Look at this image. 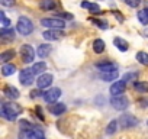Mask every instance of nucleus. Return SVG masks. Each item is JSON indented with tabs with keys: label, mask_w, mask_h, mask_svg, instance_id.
<instances>
[{
	"label": "nucleus",
	"mask_w": 148,
	"mask_h": 139,
	"mask_svg": "<svg viewBox=\"0 0 148 139\" xmlns=\"http://www.w3.org/2000/svg\"><path fill=\"white\" fill-rule=\"evenodd\" d=\"M82 7H84V9H89L92 15H100V13H103V12H102V9H100V6H99V5H96V3H90V2H82Z\"/></svg>",
	"instance_id": "nucleus-15"
},
{
	"label": "nucleus",
	"mask_w": 148,
	"mask_h": 139,
	"mask_svg": "<svg viewBox=\"0 0 148 139\" xmlns=\"http://www.w3.org/2000/svg\"><path fill=\"white\" fill-rule=\"evenodd\" d=\"M22 112V107L18 106L16 103H3L2 104V110H0V113H2L3 119L6 120H16V116Z\"/></svg>",
	"instance_id": "nucleus-1"
},
{
	"label": "nucleus",
	"mask_w": 148,
	"mask_h": 139,
	"mask_svg": "<svg viewBox=\"0 0 148 139\" xmlns=\"http://www.w3.org/2000/svg\"><path fill=\"white\" fill-rule=\"evenodd\" d=\"M105 48H106L105 41H102V39H95V41H93V51H95L96 54L105 52Z\"/></svg>",
	"instance_id": "nucleus-24"
},
{
	"label": "nucleus",
	"mask_w": 148,
	"mask_h": 139,
	"mask_svg": "<svg viewBox=\"0 0 148 139\" xmlns=\"http://www.w3.org/2000/svg\"><path fill=\"white\" fill-rule=\"evenodd\" d=\"M147 125H148V120H147Z\"/></svg>",
	"instance_id": "nucleus-38"
},
{
	"label": "nucleus",
	"mask_w": 148,
	"mask_h": 139,
	"mask_svg": "<svg viewBox=\"0 0 148 139\" xmlns=\"http://www.w3.org/2000/svg\"><path fill=\"white\" fill-rule=\"evenodd\" d=\"M96 67L100 73H110V71H116L118 70V67L113 62H108V61L106 62H97Z\"/></svg>",
	"instance_id": "nucleus-13"
},
{
	"label": "nucleus",
	"mask_w": 148,
	"mask_h": 139,
	"mask_svg": "<svg viewBox=\"0 0 148 139\" xmlns=\"http://www.w3.org/2000/svg\"><path fill=\"white\" fill-rule=\"evenodd\" d=\"M113 44H115V46H116L119 51H122V52H125V51L129 49V44H128L125 39H122V38H115V39H113Z\"/></svg>",
	"instance_id": "nucleus-19"
},
{
	"label": "nucleus",
	"mask_w": 148,
	"mask_h": 139,
	"mask_svg": "<svg viewBox=\"0 0 148 139\" xmlns=\"http://www.w3.org/2000/svg\"><path fill=\"white\" fill-rule=\"evenodd\" d=\"M60 96H61V90H60L58 87H54V89L47 90L42 97H44V100H45L47 103L52 104V103H57V100L60 99Z\"/></svg>",
	"instance_id": "nucleus-6"
},
{
	"label": "nucleus",
	"mask_w": 148,
	"mask_h": 139,
	"mask_svg": "<svg viewBox=\"0 0 148 139\" xmlns=\"http://www.w3.org/2000/svg\"><path fill=\"white\" fill-rule=\"evenodd\" d=\"M134 89L139 93H148V83L147 81H136V83H134Z\"/></svg>",
	"instance_id": "nucleus-26"
},
{
	"label": "nucleus",
	"mask_w": 148,
	"mask_h": 139,
	"mask_svg": "<svg viewBox=\"0 0 148 139\" xmlns=\"http://www.w3.org/2000/svg\"><path fill=\"white\" fill-rule=\"evenodd\" d=\"M119 125H121L123 129L134 127V126L138 125V119L134 117L132 114H123V116H121V119H119Z\"/></svg>",
	"instance_id": "nucleus-9"
},
{
	"label": "nucleus",
	"mask_w": 148,
	"mask_h": 139,
	"mask_svg": "<svg viewBox=\"0 0 148 139\" xmlns=\"http://www.w3.org/2000/svg\"><path fill=\"white\" fill-rule=\"evenodd\" d=\"M52 81H54L52 74L44 73L42 76L38 77V80H36V86H38V89H47V87H49V86L52 84Z\"/></svg>",
	"instance_id": "nucleus-10"
},
{
	"label": "nucleus",
	"mask_w": 148,
	"mask_h": 139,
	"mask_svg": "<svg viewBox=\"0 0 148 139\" xmlns=\"http://www.w3.org/2000/svg\"><path fill=\"white\" fill-rule=\"evenodd\" d=\"M16 31H18L21 35H23V36L31 35L32 31H34V23H32V20H31L29 18H26V16H21V18L18 19V23H16Z\"/></svg>",
	"instance_id": "nucleus-2"
},
{
	"label": "nucleus",
	"mask_w": 148,
	"mask_h": 139,
	"mask_svg": "<svg viewBox=\"0 0 148 139\" xmlns=\"http://www.w3.org/2000/svg\"><path fill=\"white\" fill-rule=\"evenodd\" d=\"M0 16H2V25H3V28H9V25H10V20L5 16V13L2 12L0 13Z\"/></svg>",
	"instance_id": "nucleus-34"
},
{
	"label": "nucleus",
	"mask_w": 148,
	"mask_h": 139,
	"mask_svg": "<svg viewBox=\"0 0 148 139\" xmlns=\"http://www.w3.org/2000/svg\"><path fill=\"white\" fill-rule=\"evenodd\" d=\"M110 104H112V107L116 109V110H125V109H128V106H129V100H128L125 96H112Z\"/></svg>",
	"instance_id": "nucleus-5"
},
{
	"label": "nucleus",
	"mask_w": 148,
	"mask_h": 139,
	"mask_svg": "<svg viewBox=\"0 0 148 139\" xmlns=\"http://www.w3.org/2000/svg\"><path fill=\"white\" fill-rule=\"evenodd\" d=\"M125 3L129 6V7H138L139 5H141V0H125Z\"/></svg>",
	"instance_id": "nucleus-33"
},
{
	"label": "nucleus",
	"mask_w": 148,
	"mask_h": 139,
	"mask_svg": "<svg viewBox=\"0 0 148 139\" xmlns=\"http://www.w3.org/2000/svg\"><path fill=\"white\" fill-rule=\"evenodd\" d=\"M51 49H52V48H51V45H49V44H42V45H39V46H38L36 54H38V57L45 58V57H48V55H49Z\"/></svg>",
	"instance_id": "nucleus-16"
},
{
	"label": "nucleus",
	"mask_w": 148,
	"mask_h": 139,
	"mask_svg": "<svg viewBox=\"0 0 148 139\" xmlns=\"http://www.w3.org/2000/svg\"><path fill=\"white\" fill-rule=\"evenodd\" d=\"M16 73V65H13V64H3V67H2V74L5 76V77H9V76H12V74H15Z\"/></svg>",
	"instance_id": "nucleus-20"
},
{
	"label": "nucleus",
	"mask_w": 148,
	"mask_h": 139,
	"mask_svg": "<svg viewBox=\"0 0 148 139\" xmlns=\"http://www.w3.org/2000/svg\"><path fill=\"white\" fill-rule=\"evenodd\" d=\"M21 57H22V61L25 64L34 62V59H35V51H34V48L31 45H28V44L22 45L21 46Z\"/></svg>",
	"instance_id": "nucleus-4"
},
{
	"label": "nucleus",
	"mask_w": 148,
	"mask_h": 139,
	"mask_svg": "<svg viewBox=\"0 0 148 139\" xmlns=\"http://www.w3.org/2000/svg\"><path fill=\"white\" fill-rule=\"evenodd\" d=\"M0 3H2L3 6H13L15 0H0Z\"/></svg>",
	"instance_id": "nucleus-35"
},
{
	"label": "nucleus",
	"mask_w": 148,
	"mask_h": 139,
	"mask_svg": "<svg viewBox=\"0 0 148 139\" xmlns=\"http://www.w3.org/2000/svg\"><path fill=\"white\" fill-rule=\"evenodd\" d=\"M113 15H115V16H116V18L119 19V22H123V18H122V16H121V15H119L118 12H113Z\"/></svg>",
	"instance_id": "nucleus-37"
},
{
	"label": "nucleus",
	"mask_w": 148,
	"mask_h": 139,
	"mask_svg": "<svg viewBox=\"0 0 148 139\" xmlns=\"http://www.w3.org/2000/svg\"><path fill=\"white\" fill-rule=\"evenodd\" d=\"M19 80H21L22 86H31L34 83V73H32V70L31 68H23L21 71Z\"/></svg>",
	"instance_id": "nucleus-7"
},
{
	"label": "nucleus",
	"mask_w": 148,
	"mask_h": 139,
	"mask_svg": "<svg viewBox=\"0 0 148 139\" xmlns=\"http://www.w3.org/2000/svg\"><path fill=\"white\" fill-rule=\"evenodd\" d=\"M110 94L112 96H122L126 90V83L123 80H116L112 86H110Z\"/></svg>",
	"instance_id": "nucleus-8"
},
{
	"label": "nucleus",
	"mask_w": 148,
	"mask_h": 139,
	"mask_svg": "<svg viewBox=\"0 0 148 139\" xmlns=\"http://www.w3.org/2000/svg\"><path fill=\"white\" fill-rule=\"evenodd\" d=\"M39 7L42 10H54L57 7V2H55V0H41V2H39Z\"/></svg>",
	"instance_id": "nucleus-17"
},
{
	"label": "nucleus",
	"mask_w": 148,
	"mask_h": 139,
	"mask_svg": "<svg viewBox=\"0 0 148 139\" xmlns=\"http://www.w3.org/2000/svg\"><path fill=\"white\" fill-rule=\"evenodd\" d=\"M32 73H34V76H38V74H41L42 76V73L47 70V64L44 62V61H41V62H35L34 65H32Z\"/></svg>",
	"instance_id": "nucleus-18"
},
{
	"label": "nucleus",
	"mask_w": 148,
	"mask_h": 139,
	"mask_svg": "<svg viewBox=\"0 0 148 139\" xmlns=\"http://www.w3.org/2000/svg\"><path fill=\"white\" fill-rule=\"evenodd\" d=\"M3 93H5V96L6 97H9V99H12V100H16V99H19V90L16 89V87H13V86H6L5 89H3Z\"/></svg>",
	"instance_id": "nucleus-14"
},
{
	"label": "nucleus",
	"mask_w": 148,
	"mask_h": 139,
	"mask_svg": "<svg viewBox=\"0 0 148 139\" xmlns=\"http://www.w3.org/2000/svg\"><path fill=\"white\" fill-rule=\"evenodd\" d=\"M41 25L48 29H60V31H62L65 28V22L58 18H44L41 20Z\"/></svg>",
	"instance_id": "nucleus-3"
},
{
	"label": "nucleus",
	"mask_w": 148,
	"mask_h": 139,
	"mask_svg": "<svg viewBox=\"0 0 148 139\" xmlns=\"http://www.w3.org/2000/svg\"><path fill=\"white\" fill-rule=\"evenodd\" d=\"M118 126H119V120H112V122L106 126V133H108V135H113V133L116 132Z\"/></svg>",
	"instance_id": "nucleus-29"
},
{
	"label": "nucleus",
	"mask_w": 148,
	"mask_h": 139,
	"mask_svg": "<svg viewBox=\"0 0 148 139\" xmlns=\"http://www.w3.org/2000/svg\"><path fill=\"white\" fill-rule=\"evenodd\" d=\"M62 35H64V33H62V31H60V29H48V31H45V32L42 33V36H44L45 41H58Z\"/></svg>",
	"instance_id": "nucleus-11"
},
{
	"label": "nucleus",
	"mask_w": 148,
	"mask_h": 139,
	"mask_svg": "<svg viewBox=\"0 0 148 139\" xmlns=\"http://www.w3.org/2000/svg\"><path fill=\"white\" fill-rule=\"evenodd\" d=\"M19 126H21L22 130H26V132H29V130H32L34 127H36V126H34L32 123H29L28 120H21V122H19Z\"/></svg>",
	"instance_id": "nucleus-32"
},
{
	"label": "nucleus",
	"mask_w": 148,
	"mask_h": 139,
	"mask_svg": "<svg viewBox=\"0 0 148 139\" xmlns=\"http://www.w3.org/2000/svg\"><path fill=\"white\" fill-rule=\"evenodd\" d=\"M138 77H139V74L138 73H126L125 76H123V81L125 83H131V81H138Z\"/></svg>",
	"instance_id": "nucleus-30"
},
{
	"label": "nucleus",
	"mask_w": 148,
	"mask_h": 139,
	"mask_svg": "<svg viewBox=\"0 0 148 139\" xmlns=\"http://www.w3.org/2000/svg\"><path fill=\"white\" fill-rule=\"evenodd\" d=\"M136 16H138L139 23H142V25H148V9H142V10H139Z\"/></svg>",
	"instance_id": "nucleus-27"
},
{
	"label": "nucleus",
	"mask_w": 148,
	"mask_h": 139,
	"mask_svg": "<svg viewBox=\"0 0 148 139\" xmlns=\"http://www.w3.org/2000/svg\"><path fill=\"white\" fill-rule=\"evenodd\" d=\"M15 55H16L15 49H8V51H3L2 54H0V61H2V62H8V61L13 59V58H15Z\"/></svg>",
	"instance_id": "nucleus-23"
},
{
	"label": "nucleus",
	"mask_w": 148,
	"mask_h": 139,
	"mask_svg": "<svg viewBox=\"0 0 148 139\" xmlns=\"http://www.w3.org/2000/svg\"><path fill=\"white\" fill-rule=\"evenodd\" d=\"M26 135H28V139H45L44 132L41 129H36V127H34L32 130H29Z\"/></svg>",
	"instance_id": "nucleus-22"
},
{
	"label": "nucleus",
	"mask_w": 148,
	"mask_h": 139,
	"mask_svg": "<svg viewBox=\"0 0 148 139\" xmlns=\"http://www.w3.org/2000/svg\"><path fill=\"white\" fill-rule=\"evenodd\" d=\"M118 70L116 71H110V73H100V78L103 81H115L118 78Z\"/></svg>",
	"instance_id": "nucleus-25"
},
{
	"label": "nucleus",
	"mask_w": 148,
	"mask_h": 139,
	"mask_svg": "<svg viewBox=\"0 0 148 139\" xmlns=\"http://www.w3.org/2000/svg\"><path fill=\"white\" fill-rule=\"evenodd\" d=\"M136 61H138L139 64L148 67V54L144 52V51H139V52L136 54Z\"/></svg>",
	"instance_id": "nucleus-28"
},
{
	"label": "nucleus",
	"mask_w": 148,
	"mask_h": 139,
	"mask_svg": "<svg viewBox=\"0 0 148 139\" xmlns=\"http://www.w3.org/2000/svg\"><path fill=\"white\" fill-rule=\"evenodd\" d=\"M48 110H49V113H52L54 116H60V114L65 113L67 107H65L64 103H52V104L48 106Z\"/></svg>",
	"instance_id": "nucleus-12"
},
{
	"label": "nucleus",
	"mask_w": 148,
	"mask_h": 139,
	"mask_svg": "<svg viewBox=\"0 0 148 139\" xmlns=\"http://www.w3.org/2000/svg\"><path fill=\"white\" fill-rule=\"evenodd\" d=\"M92 23H95L97 28H100V29H108L109 28V25H108V22H103V20H99V19H95V18H90L89 19Z\"/></svg>",
	"instance_id": "nucleus-31"
},
{
	"label": "nucleus",
	"mask_w": 148,
	"mask_h": 139,
	"mask_svg": "<svg viewBox=\"0 0 148 139\" xmlns=\"http://www.w3.org/2000/svg\"><path fill=\"white\" fill-rule=\"evenodd\" d=\"M60 16H62L65 19H73V15H68V13H60Z\"/></svg>",
	"instance_id": "nucleus-36"
},
{
	"label": "nucleus",
	"mask_w": 148,
	"mask_h": 139,
	"mask_svg": "<svg viewBox=\"0 0 148 139\" xmlns=\"http://www.w3.org/2000/svg\"><path fill=\"white\" fill-rule=\"evenodd\" d=\"M0 36H2L3 39L12 41V39H15V31L10 29V28H2L0 29Z\"/></svg>",
	"instance_id": "nucleus-21"
}]
</instances>
